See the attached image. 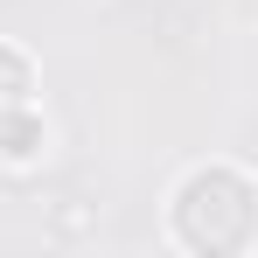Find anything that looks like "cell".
I'll list each match as a JSON object with an SVG mask.
<instances>
[{
  "label": "cell",
  "mask_w": 258,
  "mask_h": 258,
  "mask_svg": "<svg viewBox=\"0 0 258 258\" xmlns=\"http://www.w3.org/2000/svg\"><path fill=\"white\" fill-rule=\"evenodd\" d=\"M168 230L196 258H237L258 244V181L230 161H203L174 181L168 196Z\"/></svg>",
  "instance_id": "obj_1"
},
{
  "label": "cell",
  "mask_w": 258,
  "mask_h": 258,
  "mask_svg": "<svg viewBox=\"0 0 258 258\" xmlns=\"http://www.w3.org/2000/svg\"><path fill=\"white\" fill-rule=\"evenodd\" d=\"M42 147H49V119L35 112V105H14V112L0 119V161H7V168L42 161Z\"/></svg>",
  "instance_id": "obj_2"
},
{
  "label": "cell",
  "mask_w": 258,
  "mask_h": 258,
  "mask_svg": "<svg viewBox=\"0 0 258 258\" xmlns=\"http://www.w3.org/2000/svg\"><path fill=\"white\" fill-rule=\"evenodd\" d=\"M14 105H35V63L14 42H0V119H7Z\"/></svg>",
  "instance_id": "obj_3"
}]
</instances>
